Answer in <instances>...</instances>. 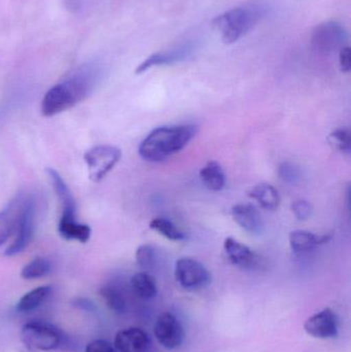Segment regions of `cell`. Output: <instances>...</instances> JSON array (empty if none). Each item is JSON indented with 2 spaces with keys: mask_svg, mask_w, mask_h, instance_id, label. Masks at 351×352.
I'll list each match as a JSON object with an SVG mask.
<instances>
[{
  "mask_svg": "<svg viewBox=\"0 0 351 352\" xmlns=\"http://www.w3.org/2000/svg\"><path fill=\"white\" fill-rule=\"evenodd\" d=\"M72 306L78 308V309L84 310V311H96V305L91 300L87 299V298H76L72 301Z\"/></svg>",
  "mask_w": 351,
  "mask_h": 352,
  "instance_id": "obj_32",
  "label": "cell"
},
{
  "mask_svg": "<svg viewBox=\"0 0 351 352\" xmlns=\"http://www.w3.org/2000/svg\"><path fill=\"white\" fill-rule=\"evenodd\" d=\"M51 285H41L36 289H31L28 293L22 296L20 300L16 302V310L20 314H28L41 307L52 294Z\"/></svg>",
  "mask_w": 351,
  "mask_h": 352,
  "instance_id": "obj_19",
  "label": "cell"
},
{
  "mask_svg": "<svg viewBox=\"0 0 351 352\" xmlns=\"http://www.w3.org/2000/svg\"><path fill=\"white\" fill-rule=\"evenodd\" d=\"M292 210L299 221H306L313 214V205L306 200H297L292 204Z\"/></svg>",
  "mask_w": 351,
  "mask_h": 352,
  "instance_id": "obj_29",
  "label": "cell"
},
{
  "mask_svg": "<svg viewBox=\"0 0 351 352\" xmlns=\"http://www.w3.org/2000/svg\"><path fill=\"white\" fill-rule=\"evenodd\" d=\"M331 234L327 235H317L313 232L304 231V230H296L291 232L290 245L296 254H305L315 250L321 244L327 243L331 239Z\"/></svg>",
  "mask_w": 351,
  "mask_h": 352,
  "instance_id": "obj_17",
  "label": "cell"
},
{
  "mask_svg": "<svg viewBox=\"0 0 351 352\" xmlns=\"http://www.w3.org/2000/svg\"><path fill=\"white\" fill-rule=\"evenodd\" d=\"M150 228L162 235L163 237L172 240V241H183L187 238V235L183 230L179 229L170 219H165V217H157V219H152L150 223Z\"/></svg>",
  "mask_w": 351,
  "mask_h": 352,
  "instance_id": "obj_24",
  "label": "cell"
},
{
  "mask_svg": "<svg viewBox=\"0 0 351 352\" xmlns=\"http://www.w3.org/2000/svg\"><path fill=\"white\" fill-rule=\"evenodd\" d=\"M340 67L343 72H350L351 68V55L350 47H343L339 54Z\"/></svg>",
  "mask_w": 351,
  "mask_h": 352,
  "instance_id": "obj_31",
  "label": "cell"
},
{
  "mask_svg": "<svg viewBox=\"0 0 351 352\" xmlns=\"http://www.w3.org/2000/svg\"><path fill=\"white\" fill-rule=\"evenodd\" d=\"M174 276L177 283L187 291L204 289L212 281L207 269L191 258H181L175 263Z\"/></svg>",
  "mask_w": 351,
  "mask_h": 352,
  "instance_id": "obj_6",
  "label": "cell"
},
{
  "mask_svg": "<svg viewBox=\"0 0 351 352\" xmlns=\"http://www.w3.org/2000/svg\"><path fill=\"white\" fill-rule=\"evenodd\" d=\"M278 175L286 184H295L301 179L300 167L292 162H284L278 167Z\"/></svg>",
  "mask_w": 351,
  "mask_h": 352,
  "instance_id": "obj_28",
  "label": "cell"
},
{
  "mask_svg": "<svg viewBox=\"0 0 351 352\" xmlns=\"http://www.w3.org/2000/svg\"><path fill=\"white\" fill-rule=\"evenodd\" d=\"M249 198L259 203L266 210H275L280 207V196L278 190L269 184H260L249 192Z\"/></svg>",
  "mask_w": 351,
  "mask_h": 352,
  "instance_id": "obj_20",
  "label": "cell"
},
{
  "mask_svg": "<svg viewBox=\"0 0 351 352\" xmlns=\"http://www.w3.org/2000/svg\"><path fill=\"white\" fill-rule=\"evenodd\" d=\"M101 69L94 63L84 64L69 78L47 91L41 101V113L54 117L82 102L99 82Z\"/></svg>",
  "mask_w": 351,
  "mask_h": 352,
  "instance_id": "obj_1",
  "label": "cell"
},
{
  "mask_svg": "<svg viewBox=\"0 0 351 352\" xmlns=\"http://www.w3.org/2000/svg\"><path fill=\"white\" fill-rule=\"evenodd\" d=\"M154 334L159 344L168 351H177L185 341L183 324L172 314L159 316L155 324Z\"/></svg>",
  "mask_w": 351,
  "mask_h": 352,
  "instance_id": "obj_8",
  "label": "cell"
},
{
  "mask_svg": "<svg viewBox=\"0 0 351 352\" xmlns=\"http://www.w3.org/2000/svg\"><path fill=\"white\" fill-rule=\"evenodd\" d=\"M132 291L139 299H154L158 294V287L154 277L146 272L136 273L131 278Z\"/></svg>",
  "mask_w": 351,
  "mask_h": 352,
  "instance_id": "obj_22",
  "label": "cell"
},
{
  "mask_svg": "<svg viewBox=\"0 0 351 352\" xmlns=\"http://www.w3.org/2000/svg\"><path fill=\"white\" fill-rule=\"evenodd\" d=\"M304 330L313 338L323 340L336 338L339 333V320L337 314L331 308H325L307 318L304 324Z\"/></svg>",
  "mask_w": 351,
  "mask_h": 352,
  "instance_id": "obj_10",
  "label": "cell"
},
{
  "mask_svg": "<svg viewBox=\"0 0 351 352\" xmlns=\"http://www.w3.org/2000/svg\"><path fill=\"white\" fill-rule=\"evenodd\" d=\"M84 352H117L111 343L109 341L97 339V340L91 341L88 343Z\"/></svg>",
  "mask_w": 351,
  "mask_h": 352,
  "instance_id": "obj_30",
  "label": "cell"
},
{
  "mask_svg": "<svg viewBox=\"0 0 351 352\" xmlns=\"http://www.w3.org/2000/svg\"><path fill=\"white\" fill-rule=\"evenodd\" d=\"M23 344L32 351H52L60 349L65 335L55 324L43 320H31L21 329Z\"/></svg>",
  "mask_w": 351,
  "mask_h": 352,
  "instance_id": "obj_4",
  "label": "cell"
},
{
  "mask_svg": "<svg viewBox=\"0 0 351 352\" xmlns=\"http://www.w3.org/2000/svg\"><path fill=\"white\" fill-rule=\"evenodd\" d=\"M348 38V32L339 23H321L313 30L311 45L319 53L329 54L346 47Z\"/></svg>",
  "mask_w": 351,
  "mask_h": 352,
  "instance_id": "obj_7",
  "label": "cell"
},
{
  "mask_svg": "<svg viewBox=\"0 0 351 352\" xmlns=\"http://www.w3.org/2000/svg\"><path fill=\"white\" fill-rule=\"evenodd\" d=\"M262 10L257 6L235 8L216 16L214 27L225 43H234L247 35L259 22Z\"/></svg>",
  "mask_w": 351,
  "mask_h": 352,
  "instance_id": "obj_3",
  "label": "cell"
},
{
  "mask_svg": "<svg viewBox=\"0 0 351 352\" xmlns=\"http://www.w3.org/2000/svg\"><path fill=\"white\" fill-rule=\"evenodd\" d=\"M100 296L105 305L117 314H123L127 308L125 296L117 285L107 283L100 289Z\"/></svg>",
  "mask_w": 351,
  "mask_h": 352,
  "instance_id": "obj_23",
  "label": "cell"
},
{
  "mask_svg": "<svg viewBox=\"0 0 351 352\" xmlns=\"http://www.w3.org/2000/svg\"><path fill=\"white\" fill-rule=\"evenodd\" d=\"M58 232L64 239L69 241H78L80 243H86L90 239L91 228L88 225L80 223L76 219H60L58 223Z\"/></svg>",
  "mask_w": 351,
  "mask_h": 352,
  "instance_id": "obj_18",
  "label": "cell"
},
{
  "mask_svg": "<svg viewBox=\"0 0 351 352\" xmlns=\"http://www.w3.org/2000/svg\"><path fill=\"white\" fill-rule=\"evenodd\" d=\"M52 265L45 258H35L21 271V277L25 280L41 278L51 272Z\"/></svg>",
  "mask_w": 351,
  "mask_h": 352,
  "instance_id": "obj_25",
  "label": "cell"
},
{
  "mask_svg": "<svg viewBox=\"0 0 351 352\" xmlns=\"http://www.w3.org/2000/svg\"><path fill=\"white\" fill-rule=\"evenodd\" d=\"M45 171H47V177L51 180L54 190H55L56 195H57L58 199H59L60 203H61V219H76V200H74L71 190H69L63 178L61 177V175L55 169L47 168Z\"/></svg>",
  "mask_w": 351,
  "mask_h": 352,
  "instance_id": "obj_16",
  "label": "cell"
},
{
  "mask_svg": "<svg viewBox=\"0 0 351 352\" xmlns=\"http://www.w3.org/2000/svg\"><path fill=\"white\" fill-rule=\"evenodd\" d=\"M35 221H36V202L34 199L29 197L26 209L16 233V239L6 248V256H16L27 248L34 235Z\"/></svg>",
  "mask_w": 351,
  "mask_h": 352,
  "instance_id": "obj_11",
  "label": "cell"
},
{
  "mask_svg": "<svg viewBox=\"0 0 351 352\" xmlns=\"http://www.w3.org/2000/svg\"><path fill=\"white\" fill-rule=\"evenodd\" d=\"M195 50L196 45L191 41H188V43H181V45L172 47V49L152 54L138 65L135 74H144V72H148V69L156 67V66L171 65V64L185 61L193 55Z\"/></svg>",
  "mask_w": 351,
  "mask_h": 352,
  "instance_id": "obj_12",
  "label": "cell"
},
{
  "mask_svg": "<svg viewBox=\"0 0 351 352\" xmlns=\"http://www.w3.org/2000/svg\"><path fill=\"white\" fill-rule=\"evenodd\" d=\"M234 221L247 233L262 235L265 229L263 217L257 208L251 204H237L231 210Z\"/></svg>",
  "mask_w": 351,
  "mask_h": 352,
  "instance_id": "obj_15",
  "label": "cell"
},
{
  "mask_svg": "<svg viewBox=\"0 0 351 352\" xmlns=\"http://www.w3.org/2000/svg\"><path fill=\"white\" fill-rule=\"evenodd\" d=\"M150 339L140 328H128L120 331L115 337L113 346L117 352H148Z\"/></svg>",
  "mask_w": 351,
  "mask_h": 352,
  "instance_id": "obj_14",
  "label": "cell"
},
{
  "mask_svg": "<svg viewBox=\"0 0 351 352\" xmlns=\"http://www.w3.org/2000/svg\"><path fill=\"white\" fill-rule=\"evenodd\" d=\"M135 258L140 268L144 271L152 270L157 262L156 250L150 244L140 245L136 250Z\"/></svg>",
  "mask_w": 351,
  "mask_h": 352,
  "instance_id": "obj_27",
  "label": "cell"
},
{
  "mask_svg": "<svg viewBox=\"0 0 351 352\" xmlns=\"http://www.w3.org/2000/svg\"><path fill=\"white\" fill-rule=\"evenodd\" d=\"M197 131L193 124L156 128L142 140L138 153L148 162H162L183 151Z\"/></svg>",
  "mask_w": 351,
  "mask_h": 352,
  "instance_id": "obj_2",
  "label": "cell"
},
{
  "mask_svg": "<svg viewBox=\"0 0 351 352\" xmlns=\"http://www.w3.org/2000/svg\"><path fill=\"white\" fill-rule=\"evenodd\" d=\"M202 184L214 192H220L226 186V175L218 163L208 162L199 173Z\"/></svg>",
  "mask_w": 351,
  "mask_h": 352,
  "instance_id": "obj_21",
  "label": "cell"
},
{
  "mask_svg": "<svg viewBox=\"0 0 351 352\" xmlns=\"http://www.w3.org/2000/svg\"><path fill=\"white\" fill-rule=\"evenodd\" d=\"M29 197H16L3 210L0 211V246L18 231Z\"/></svg>",
  "mask_w": 351,
  "mask_h": 352,
  "instance_id": "obj_13",
  "label": "cell"
},
{
  "mask_svg": "<svg viewBox=\"0 0 351 352\" xmlns=\"http://www.w3.org/2000/svg\"><path fill=\"white\" fill-rule=\"evenodd\" d=\"M328 142L334 150L341 153H350L351 133L348 128H338L328 136Z\"/></svg>",
  "mask_w": 351,
  "mask_h": 352,
  "instance_id": "obj_26",
  "label": "cell"
},
{
  "mask_svg": "<svg viewBox=\"0 0 351 352\" xmlns=\"http://www.w3.org/2000/svg\"><path fill=\"white\" fill-rule=\"evenodd\" d=\"M122 152L115 146H99L84 155L88 166L89 177L92 182L103 179L121 160Z\"/></svg>",
  "mask_w": 351,
  "mask_h": 352,
  "instance_id": "obj_5",
  "label": "cell"
},
{
  "mask_svg": "<svg viewBox=\"0 0 351 352\" xmlns=\"http://www.w3.org/2000/svg\"><path fill=\"white\" fill-rule=\"evenodd\" d=\"M224 250L228 260L242 270L261 271L266 268V261L264 258L234 238H226Z\"/></svg>",
  "mask_w": 351,
  "mask_h": 352,
  "instance_id": "obj_9",
  "label": "cell"
}]
</instances>
